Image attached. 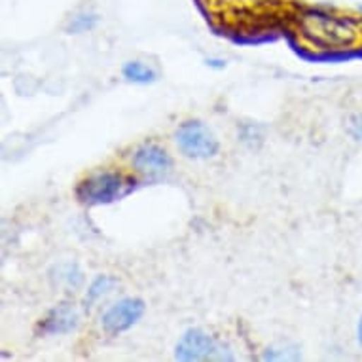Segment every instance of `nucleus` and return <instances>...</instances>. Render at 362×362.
I'll use <instances>...</instances> for the list:
<instances>
[{"label": "nucleus", "mask_w": 362, "mask_h": 362, "mask_svg": "<svg viewBox=\"0 0 362 362\" xmlns=\"http://www.w3.org/2000/svg\"><path fill=\"white\" fill-rule=\"evenodd\" d=\"M122 74L127 82L141 83V86H146V83L156 82L158 78V72L148 66L143 61H127L124 66H122Z\"/></svg>", "instance_id": "obj_9"}, {"label": "nucleus", "mask_w": 362, "mask_h": 362, "mask_svg": "<svg viewBox=\"0 0 362 362\" xmlns=\"http://www.w3.org/2000/svg\"><path fill=\"white\" fill-rule=\"evenodd\" d=\"M131 165L143 177L158 178L171 171L173 160L163 146L156 143H144L133 152Z\"/></svg>", "instance_id": "obj_6"}, {"label": "nucleus", "mask_w": 362, "mask_h": 362, "mask_svg": "<svg viewBox=\"0 0 362 362\" xmlns=\"http://www.w3.org/2000/svg\"><path fill=\"white\" fill-rule=\"evenodd\" d=\"M303 35L321 49H336L355 42V29L349 19H339L322 12H311L303 21Z\"/></svg>", "instance_id": "obj_1"}, {"label": "nucleus", "mask_w": 362, "mask_h": 362, "mask_svg": "<svg viewBox=\"0 0 362 362\" xmlns=\"http://www.w3.org/2000/svg\"><path fill=\"white\" fill-rule=\"evenodd\" d=\"M224 345L202 328H190L182 334L175 347V358L180 362L199 361H232L233 356L226 353Z\"/></svg>", "instance_id": "obj_4"}, {"label": "nucleus", "mask_w": 362, "mask_h": 362, "mask_svg": "<svg viewBox=\"0 0 362 362\" xmlns=\"http://www.w3.org/2000/svg\"><path fill=\"white\" fill-rule=\"evenodd\" d=\"M178 150L190 160H209L220 152V143L213 131L199 119H188L175 133Z\"/></svg>", "instance_id": "obj_3"}, {"label": "nucleus", "mask_w": 362, "mask_h": 362, "mask_svg": "<svg viewBox=\"0 0 362 362\" xmlns=\"http://www.w3.org/2000/svg\"><path fill=\"white\" fill-rule=\"evenodd\" d=\"M97 23H99V18H97L95 13H78L76 18L71 21V25H69V33H71V35L88 33V30L95 29Z\"/></svg>", "instance_id": "obj_11"}, {"label": "nucleus", "mask_w": 362, "mask_h": 362, "mask_svg": "<svg viewBox=\"0 0 362 362\" xmlns=\"http://www.w3.org/2000/svg\"><path fill=\"white\" fill-rule=\"evenodd\" d=\"M133 190V180L122 173L99 171L76 186L78 202L83 205H108Z\"/></svg>", "instance_id": "obj_2"}, {"label": "nucleus", "mask_w": 362, "mask_h": 362, "mask_svg": "<svg viewBox=\"0 0 362 362\" xmlns=\"http://www.w3.org/2000/svg\"><path fill=\"white\" fill-rule=\"evenodd\" d=\"M146 311V303L141 298H124L119 302L112 303L105 311L101 319V327L107 334H122L127 332L143 319Z\"/></svg>", "instance_id": "obj_5"}, {"label": "nucleus", "mask_w": 362, "mask_h": 362, "mask_svg": "<svg viewBox=\"0 0 362 362\" xmlns=\"http://www.w3.org/2000/svg\"><path fill=\"white\" fill-rule=\"evenodd\" d=\"M78 321H80V317H78L76 308L72 303L63 302L59 305H55L42 319V322L38 325V330L44 336H61V334H69L72 330H76Z\"/></svg>", "instance_id": "obj_7"}, {"label": "nucleus", "mask_w": 362, "mask_h": 362, "mask_svg": "<svg viewBox=\"0 0 362 362\" xmlns=\"http://www.w3.org/2000/svg\"><path fill=\"white\" fill-rule=\"evenodd\" d=\"M351 131H353V135H355L356 141H361L362 139V116L355 119V124L351 125Z\"/></svg>", "instance_id": "obj_12"}, {"label": "nucleus", "mask_w": 362, "mask_h": 362, "mask_svg": "<svg viewBox=\"0 0 362 362\" xmlns=\"http://www.w3.org/2000/svg\"><path fill=\"white\" fill-rule=\"evenodd\" d=\"M356 334H358V344H361V347H362V317H361V321H358V328H356Z\"/></svg>", "instance_id": "obj_14"}, {"label": "nucleus", "mask_w": 362, "mask_h": 362, "mask_svg": "<svg viewBox=\"0 0 362 362\" xmlns=\"http://www.w3.org/2000/svg\"><path fill=\"white\" fill-rule=\"evenodd\" d=\"M116 285H118V281L114 279V277H110V275H97L95 279L91 281L88 292H86V298H83V308L86 309L93 308L101 298L110 294Z\"/></svg>", "instance_id": "obj_8"}, {"label": "nucleus", "mask_w": 362, "mask_h": 362, "mask_svg": "<svg viewBox=\"0 0 362 362\" xmlns=\"http://www.w3.org/2000/svg\"><path fill=\"white\" fill-rule=\"evenodd\" d=\"M205 63H207V66H213V69H224L226 66V61L222 59H207Z\"/></svg>", "instance_id": "obj_13"}, {"label": "nucleus", "mask_w": 362, "mask_h": 362, "mask_svg": "<svg viewBox=\"0 0 362 362\" xmlns=\"http://www.w3.org/2000/svg\"><path fill=\"white\" fill-rule=\"evenodd\" d=\"M52 279L65 288H78L83 283V274L78 264L66 262V264H59V266L54 267Z\"/></svg>", "instance_id": "obj_10"}]
</instances>
